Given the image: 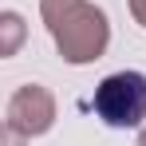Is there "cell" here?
<instances>
[{
    "mask_svg": "<svg viewBox=\"0 0 146 146\" xmlns=\"http://www.w3.org/2000/svg\"><path fill=\"white\" fill-rule=\"evenodd\" d=\"M138 146H146V126H142V134H138Z\"/></svg>",
    "mask_w": 146,
    "mask_h": 146,
    "instance_id": "52a82bcc",
    "label": "cell"
},
{
    "mask_svg": "<svg viewBox=\"0 0 146 146\" xmlns=\"http://www.w3.org/2000/svg\"><path fill=\"white\" fill-rule=\"evenodd\" d=\"M95 115L115 130H134L146 122V75L142 71H115L95 87L91 99Z\"/></svg>",
    "mask_w": 146,
    "mask_h": 146,
    "instance_id": "7a4b0ae2",
    "label": "cell"
},
{
    "mask_svg": "<svg viewBox=\"0 0 146 146\" xmlns=\"http://www.w3.org/2000/svg\"><path fill=\"white\" fill-rule=\"evenodd\" d=\"M4 126L24 134V138H40L55 126V95L44 83H24L16 87L8 107H4Z\"/></svg>",
    "mask_w": 146,
    "mask_h": 146,
    "instance_id": "3957f363",
    "label": "cell"
},
{
    "mask_svg": "<svg viewBox=\"0 0 146 146\" xmlns=\"http://www.w3.org/2000/svg\"><path fill=\"white\" fill-rule=\"evenodd\" d=\"M40 16L44 28L55 40V51L63 63L83 67L103 59V51L111 44V24L107 12L91 0H40Z\"/></svg>",
    "mask_w": 146,
    "mask_h": 146,
    "instance_id": "6da1fadb",
    "label": "cell"
},
{
    "mask_svg": "<svg viewBox=\"0 0 146 146\" xmlns=\"http://www.w3.org/2000/svg\"><path fill=\"white\" fill-rule=\"evenodd\" d=\"M32 138H24V134H16V130H8L4 126V146H28Z\"/></svg>",
    "mask_w": 146,
    "mask_h": 146,
    "instance_id": "8992f818",
    "label": "cell"
},
{
    "mask_svg": "<svg viewBox=\"0 0 146 146\" xmlns=\"http://www.w3.org/2000/svg\"><path fill=\"white\" fill-rule=\"evenodd\" d=\"M130 16H134V24L146 28V0H130Z\"/></svg>",
    "mask_w": 146,
    "mask_h": 146,
    "instance_id": "5b68a950",
    "label": "cell"
},
{
    "mask_svg": "<svg viewBox=\"0 0 146 146\" xmlns=\"http://www.w3.org/2000/svg\"><path fill=\"white\" fill-rule=\"evenodd\" d=\"M24 44V20L20 12H0V55H16Z\"/></svg>",
    "mask_w": 146,
    "mask_h": 146,
    "instance_id": "277c9868",
    "label": "cell"
}]
</instances>
